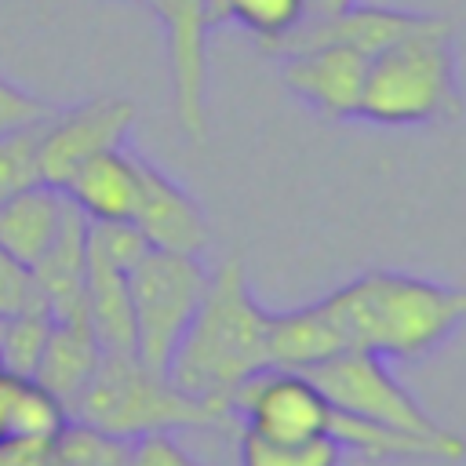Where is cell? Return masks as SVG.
<instances>
[{
    "label": "cell",
    "mask_w": 466,
    "mask_h": 466,
    "mask_svg": "<svg viewBox=\"0 0 466 466\" xmlns=\"http://www.w3.org/2000/svg\"><path fill=\"white\" fill-rule=\"evenodd\" d=\"M266 317L269 309L255 302L244 262L237 255L226 258L215 273H208L204 299L167 360V382L229 411L233 390L255 371L269 368Z\"/></svg>",
    "instance_id": "6da1fadb"
},
{
    "label": "cell",
    "mask_w": 466,
    "mask_h": 466,
    "mask_svg": "<svg viewBox=\"0 0 466 466\" xmlns=\"http://www.w3.org/2000/svg\"><path fill=\"white\" fill-rule=\"evenodd\" d=\"M324 299L350 350L382 360H422L466 320V291L390 269H371Z\"/></svg>",
    "instance_id": "7a4b0ae2"
},
{
    "label": "cell",
    "mask_w": 466,
    "mask_h": 466,
    "mask_svg": "<svg viewBox=\"0 0 466 466\" xmlns=\"http://www.w3.org/2000/svg\"><path fill=\"white\" fill-rule=\"evenodd\" d=\"M451 33V22H444L371 55L357 116L382 127L459 120L462 95Z\"/></svg>",
    "instance_id": "3957f363"
},
{
    "label": "cell",
    "mask_w": 466,
    "mask_h": 466,
    "mask_svg": "<svg viewBox=\"0 0 466 466\" xmlns=\"http://www.w3.org/2000/svg\"><path fill=\"white\" fill-rule=\"evenodd\" d=\"M226 415H229L226 408L211 400H197L175 390L167 375L142 368L135 353H102L95 375L69 408V419H84L120 437L215 426Z\"/></svg>",
    "instance_id": "277c9868"
},
{
    "label": "cell",
    "mask_w": 466,
    "mask_h": 466,
    "mask_svg": "<svg viewBox=\"0 0 466 466\" xmlns=\"http://www.w3.org/2000/svg\"><path fill=\"white\" fill-rule=\"evenodd\" d=\"M208 288V269L200 255L146 248L127 269L135 357L149 371H167V360L189 328Z\"/></svg>",
    "instance_id": "5b68a950"
},
{
    "label": "cell",
    "mask_w": 466,
    "mask_h": 466,
    "mask_svg": "<svg viewBox=\"0 0 466 466\" xmlns=\"http://www.w3.org/2000/svg\"><path fill=\"white\" fill-rule=\"evenodd\" d=\"M339 411H350L357 419L390 426V430H404V433H419V437H448L451 430H444L411 393L408 386H400L390 371V360L364 353V350H342L328 360H320L317 368L302 371Z\"/></svg>",
    "instance_id": "8992f818"
},
{
    "label": "cell",
    "mask_w": 466,
    "mask_h": 466,
    "mask_svg": "<svg viewBox=\"0 0 466 466\" xmlns=\"http://www.w3.org/2000/svg\"><path fill=\"white\" fill-rule=\"evenodd\" d=\"M131 127H135V102L116 98V95H102V98L76 102L69 109H55L40 124V138H36L40 182L62 189L84 160L124 146Z\"/></svg>",
    "instance_id": "52a82bcc"
},
{
    "label": "cell",
    "mask_w": 466,
    "mask_h": 466,
    "mask_svg": "<svg viewBox=\"0 0 466 466\" xmlns=\"http://www.w3.org/2000/svg\"><path fill=\"white\" fill-rule=\"evenodd\" d=\"M229 411L244 419V430H255L262 437L309 441V437H328L331 400L302 371L262 368L233 390Z\"/></svg>",
    "instance_id": "ba28073f"
},
{
    "label": "cell",
    "mask_w": 466,
    "mask_h": 466,
    "mask_svg": "<svg viewBox=\"0 0 466 466\" xmlns=\"http://www.w3.org/2000/svg\"><path fill=\"white\" fill-rule=\"evenodd\" d=\"M149 7L164 25L175 120L200 146L208 138V0H149Z\"/></svg>",
    "instance_id": "9c48e42d"
},
{
    "label": "cell",
    "mask_w": 466,
    "mask_h": 466,
    "mask_svg": "<svg viewBox=\"0 0 466 466\" xmlns=\"http://www.w3.org/2000/svg\"><path fill=\"white\" fill-rule=\"evenodd\" d=\"M448 18L444 15H430V11H400V7H368V4H353L339 15H324V18H302L299 25H291L284 36L277 40H266L258 44L266 55L273 58H284L291 51H302V47H317V44H346L360 55H379L386 51L390 44L404 40V36H415L422 29H433V25H444Z\"/></svg>",
    "instance_id": "30bf717a"
},
{
    "label": "cell",
    "mask_w": 466,
    "mask_h": 466,
    "mask_svg": "<svg viewBox=\"0 0 466 466\" xmlns=\"http://www.w3.org/2000/svg\"><path fill=\"white\" fill-rule=\"evenodd\" d=\"M135 178H138V193H135L131 226L142 233V240L149 248L200 255L211 237L204 208L175 178H167L153 160L138 153H135Z\"/></svg>",
    "instance_id": "8fae6325"
},
{
    "label": "cell",
    "mask_w": 466,
    "mask_h": 466,
    "mask_svg": "<svg viewBox=\"0 0 466 466\" xmlns=\"http://www.w3.org/2000/svg\"><path fill=\"white\" fill-rule=\"evenodd\" d=\"M364 73H368V55L346 44H317V47H302L280 58L284 87L295 98H302L309 109L331 120L357 116Z\"/></svg>",
    "instance_id": "7c38bea8"
},
{
    "label": "cell",
    "mask_w": 466,
    "mask_h": 466,
    "mask_svg": "<svg viewBox=\"0 0 466 466\" xmlns=\"http://www.w3.org/2000/svg\"><path fill=\"white\" fill-rule=\"evenodd\" d=\"M127 262L116 258L87 222V273H84V317L102 353H135Z\"/></svg>",
    "instance_id": "4fadbf2b"
},
{
    "label": "cell",
    "mask_w": 466,
    "mask_h": 466,
    "mask_svg": "<svg viewBox=\"0 0 466 466\" xmlns=\"http://www.w3.org/2000/svg\"><path fill=\"white\" fill-rule=\"evenodd\" d=\"M342 350H350V342L328 299H317L299 309H280V313L269 309L266 317V364L269 368L306 371Z\"/></svg>",
    "instance_id": "5bb4252c"
},
{
    "label": "cell",
    "mask_w": 466,
    "mask_h": 466,
    "mask_svg": "<svg viewBox=\"0 0 466 466\" xmlns=\"http://www.w3.org/2000/svg\"><path fill=\"white\" fill-rule=\"evenodd\" d=\"M84 273H87V215L69 200L51 248L33 266V284L55 320L84 317Z\"/></svg>",
    "instance_id": "9a60e30c"
},
{
    "label": "cell",
    "mask_w": 466,
    "mask_h": 466,
    "mask_svg": "<svg viewBox=\"0 0 466 466\" xmlns=\"http://www.w3.org/2000/svg\"><path fill=\"white\" fill-rule=\"evenodd\" d=\"M62 193L87 215V222H131L138 193L135 153H127L124 146L95 153L73 171Z\"/></svg>",
    "instance_id": "2e32d148"
},
{
    "label": "cell",
    "mask_w": 466,
    "mask_h": 466,
    "mask_svg": "<svg viewBox=\"0 0 466 466\" xmlns=\"http://www.w3.org/2000/svg\"><path fill=\"white\" fill-rule=\"evenodd\" d=\"M69 197L47 182H29L0 200V248L29 269L51 248Z\"/></svg>",
    "instance_id": "e0dca14e"
},
{
    "label": "cell",
    "mask_w": 466,
    "mask_h": 466,
    "mask_svg": "<svg viewBox=\"0 0 466 466\" xmlns=\"http://www.w3.org/2000/svg\"><path fill=\"white\" fill-rule=\"evenodd\" d=\"M102 360V346L87 324V317L76 320H55L51 335L44 342V353L33 368V379L66 408H73V400L80 397V390L87 386V379L95 375Z\"/></svg>",
    "instance_id": "ac0fdd59"
},
{
    "label": "cell",
    "mask_w": 466,
    "mask_h": 466,
    "mask_svg": "<svg viewBox=\"0 0 466 466\" xmlns=\"http://www.w3.org/2000/svg\"><path fill=\"white\" fill-rule=\"evenodd\" d=\"M66 408L29 375L0 368V441H55Z\"/></svg>",
    "instance_id": "d6986e66"
},
{
    "label": "cell",
    "mask_w": 466,
    "mask_h": 466,
    "mask_svg": "<svg viewBox=\"0 0 466 466\" xmlns=\"http://www.w3.org/2000/svg\"><path fill=\"white\" fill-rule=\"evenodd\" d=\"M131 444L135 437L109 433L84 419H66L51 441L58 466H127Z\"/></svg>",
    "instance_id": "ffe728a7"
},
{
    "label": "cell",
    "mask_w": 466,
    "mask_h": 466,
    "mask_svg": "<svg viewBox=\"0 0 466 466\" xmlns=\"http://www.w3.org/2000/svg\"><path fill=\"white\" fill-rule=\"evenodd\" d=\"M237 455H240V466H342L346 451L331 437L273 441L255 430H240Z\"/></svg>",
    "instance_id": "44dd1931"
},
{
    "label": "cell",
    "mask_w": 466,
    "mask_h": 466,
    "mask_svg": "<svg viewBox=\"0 0 466 466\" xmlns=\"http://www.w3.org/2000/svg\"><path fill=\"white\" fill-rule=\"evenodd\" d=\"M51 324H55V317L47 306H33L15 317H0V368L33 379V368L44 353Z\"/></svg>",
    "instance_id": "7402d4cb"
},
{
    "label": "cell",
    "mask_w": 466,
    "mask_h": 466,
    "mask_svg": "<svg viewBox=\"0 0 466 466\" xmlns=\"http://www.w3.org/2000/svg\"><path fill=\"white\" fill-rule=\"evenodd\" d=\"M306 18V0H226V22L244 25L258 44L284 36Z\"/></svg>",
    "instance_id": "603a6c76"
},
{
    "label": "cell",
    "mask_w": 466,
    "mask_h": 466,
    "mask_svg": "<svg viewBox=\"0 0 466 466\" xmlns=\"http://www.w3.org/2000/svg\"><path fill=\"white\" fill-rule=\"evenodd\" d=\"M47 120V116H44ZM40 120V124H44ZM40 124H29L22 131L0 135V200L11 197L15 189L40 182L36 175V138H40Z\"/></svg>",
    "instance_id": "cb8c5ba5"
},
{
    "label": "cell",
    "mask_w": 466,
    "mask_h": 466,
    "mask_svg": "<svg viewBox=\"0 0 466 466\" xmlns=\"http://www.w3.org/2000/svg\"><path fill=\"white\" fill-rule=\"evenodd\" d=\"M33 306H44L33 284V269L0 248V317H15Z\"/></svg>",
    "instance_id": "d4e9b609"
},
{
    "label": "cell",
    "mask_w": 466,
    "mask_h": 466,
    "mask_svg": "<svg viewBox=\"0 0 466 466\" xmlns=\"http://www.w3.org/2000/svg\"><path fill=\"white\" fill-rule=\"evenodd\" d=\"M51 113H55L51 102H44L40 95H33V91L11 84L7 76H0V135L22 131L29 124H40Z\"/></svg>",
    "instance_id": "484cf974"
},
{
    "label": "cell",
    "mask_w": 466,
    "mask_h": 466,
    "mask_svg": "<svg viewBox=\"0 0 466 466\" xmlns=\"http://www.w3.org/2000/svg\"><path fill=\"white\" fill-rule=\"evenodd\" d=\"M127 466H197V462L175 444V433H146L135 437Z\"/></svg>",
    "instance_id": "4316f807"
},
{
    "label": "cell",
    "mask_w": 466,
    "mask_h": 466,
    "mask_svg": "<svg viewBox=\"0 0 466 466\" xmlns=\"http://www.w3.org/2000/svg\"><path fill=\"white\" fill-rule=\"evenodd\" d=\"M357 0H306V15L309 18H324V15H339L346 7H353Z\"/></svg>",
    "instance_id": "83f0119b"
},
{
    "label": "cell",
    "mask_w": 466,
    "mask_h": 466,
    "mask_svg": "<svg viewBox=\"0 0 466 466\" xmlns=\"http://www.w3.org/2000/svg\"><path fill=\"white\" fill-rule=\"evenodd\" d=\"M142 4H149V0H142Z\"/></svg>",
    "instance_id": "f1b7e54d"
}]
</instances>
